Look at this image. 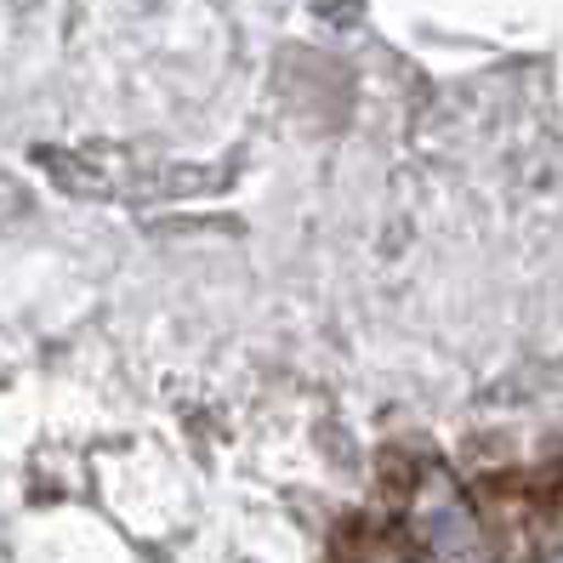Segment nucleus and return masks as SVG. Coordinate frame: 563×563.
<instances>
[{"instance_id": "obj_1", "label": "nucleus", "mask_w": 563, "mask_h": 563, "mask_svg": "<svg viewBox=\"0 0 563 563\" xmlns=\"http://www.w3.org/2000/svg\"><path fill=\"white\" fill-rule=\"evenodd\" d=\"M547 563H563V552H552V558H547Z\"/></svg>"}]
</instances>
